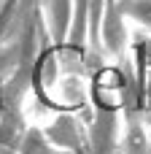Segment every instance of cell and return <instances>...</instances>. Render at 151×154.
I'll return each instance as SVG.
<instances>
[{
    "label": "cell",
    "mask_w": 151,
    "mask_h": 154,
    "mask_svg": "<svg viewBox=\"0 0 151 154\" xmlns=\"http://www.w3.org/2000/svg\"><path fill=\"white\" fill-rule=\"evenodd\" d=\"M130 24L124 22L116 0H103V11H100V22L95 30V46L108 57V60H122L130 51Z\"/></svg>",
    "instance_id": "cell-1"
},
{
    "label": "cell",
    "mask_w": 151,
    "mask_h": 154,
    "mask_svg": "<svg viewBox=\"0 0 151 154\" xmlns=\"http://www.w3.org/2000/svg\"><path fill=\"white\" fill-rule=\"evenodd\" d=\"M122 116L116 106H97L86 122V154H119Z\"/></svg>",
    "instance_id": "cell-2"
},
{
    "label": "cell",
    "mask_w": 151,
    "mask_h": 154,
    "mask_svg": "<svg viewBox=\"0 0 151 154\" xmlns=\"http://www.w3.org/2000/svg\"><path fill=\"white\" fill-rule=\"evenodd\" d=\"M41 133L59 152L86 154V122L76 119L73 114H57L54 119L41 125Z\"/></svg>",
    "instance_id": "cell-3"
},
{
    "label": "cell",
    "mask_w": 151,
    "mask_h": 154,
    "mask_svg": "<svg viewBox=\"0 0 151 154\" xmlns=\"http://www.w3.org/2000/svg\"><path fill=\"white\" fill-rule=\"evenodd\" d=\"M119 154H151V122H146L138 114L122 119Z\"/></svg>",
    "instance_id": "cell-4"
},
{
    "label": "cell",
    "mask_w": 151,
    "mask_h": 154,
    "mask_svg": "<svg viewBox=\"0 0 151 154\" xmlns=\"http://www.w3.org/2000/svg\"><path fill=\"white\" fill-rule=\"evenodd\" d=\"M73 3L76 0H43L46 30H49V35L57 46H65L68 27H70V19H73Z\"/></svg>",
    "instance_id": "cell-5"
},
{
    "label": "cell",
    "mask_w": 151,
    "mask_h": 154,
    "mask_svg": "<svg viewBox=\"0 0 151 154\" xmlns=\"http://www.w3.org/2000/svg\"><path fill=\"white\" fill-rule=\"evenodd\" d=\"M130 30H143L151 35V0H116Z\"/></svg>",
    "instance_id": "cell-6"
},
{
    "label": "cell",
    "mask_w": 151,
    "mask_h": 154,
    "mask_svg": "<svg viewBox=\"0 0 151 154\" xmlns=\"http://www.w3.org/2000/svg\"><path fill=\"white\" fill-rule=\"evenodd\" d=\"M14 154H68V152H59L57 146H51L46 141V135L41 133V127L32 125L24 130L19 143H14Z\"/></svg>",
    "instance_id": "cell-7"
},
{
    "label": "cell",
    "mask_w": 151,
    "mask_h": 154,
    "mask_svg": "<svg viewBox=\"0 0 151 154\" xmlns=\"http://www.w3.org/2000/svg\"><path fill=\"white\" fill-rule=\"evenodd\" d=\"M0 154H14V149L11 146H0Z\"/></svg>",
    "instance_id": "cell-8"
}]
</instances>
